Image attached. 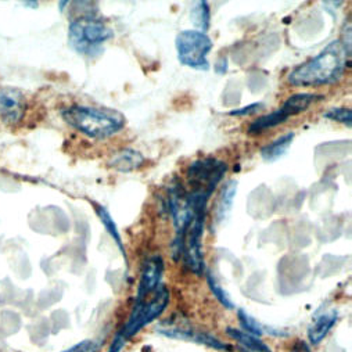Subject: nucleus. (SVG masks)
Returning <instances> with one entry per match:
<instances>
[{
    "instance_id": "nucleus-1",
    "label": "nucleus",
    "mask_w": 352,
    "mask_h": 352,
    "mask_svg": "<svg viewBox=\"0 0 352 352\" xmlns=\"http://www.w3.org/2000/svg\"><path fill=\"white\" fill-rule=\"evenodd\" d=\"M346 53L340 39L330 42L318 56L296 67L287 76L293 86H323L336 83L346 68Z\"/></svg>"
},
{
    "instance_id": "nucleus-5",
    "label": "nucleus",
    "mask_w": 352,
    "mask_h": 352,
    "mask_svg": "<svg viewBox=\"0 0 352 352\" xmlns=\"http://www.w3.org/2000/svg\"><path fill=\"white\" fill-rule=\"evenodd\" d=\"M226 170V162L214 157L193 161L188 169V182L192 188L189 193L210 199L218 184L223 179Z\"/></svg>"
},
{
    "instance_id": "nucleus-6",
    "label": "nucleus",
    "mask_w": 352,
    "mask_h": 352,
    "mask_svg": "<svg viewBox=\"0 0 352 352\" xmlns=\"http://www.w3.org/2000/svg\"><path fill=\"white\" fill-rule=\"evenodd\" d=\"M168 302H169V292L165 286L161 285L154 292V296L148 301L144 300L142 302H136L124 330L118 336L125 341L128 338L133 337L146 324H148L150 322L157 319L165 311Z\"/></svg>"
},
{
    "instance_id": "nucleus-10",
    "label": "nucleus",
    "mask_w": 352,
    "mask_h": 352,
    "mask_svg": "<svg viewBox=\"0 0 352 352\" xmlns=\"http://www.w3.org/2000/svg\"><path fill=\"white\" fill-rule=\"evenodd\" d=\"M294 132H289L280 138H278L276 140H274L272 143L267 144L265 147L261 148V157L268 161V162H275L279 158H282L287 150L290 148L293 140H294Z\"/></svg>"
},
{
    "instance_id": "nucleus-25",
    "label": "nucleus",
    "mask_w": 352,
    "mask_h": 352,
    "mask_svg": "<svg viewBox=\"0 0 352 352\" xmlns=\"http://www.w3.org/2000/svg\"><path fill=\"white\" fill-rule=\"evenodd\" d=\"M124 344H125V340H122V338L118 336V337L116 338V341L113 342V345H111V348H110L109 352H120V351L122 349Z\"/></svg>"
},
{
    "instance_id": "nucleus-2",
    "label": "nucleus",
    "mask_w": 352,
    "mask_h": 352,
    "mask_svg": "<svg viewBox=\"0 0 352 352\" xmlns=\"http://www.w3.org/2000/svg\"><path fill=\"white\" fill-rule=\"evenodd\" d=\"M61 117L75 131L99 140L120 133L126 124L122 113L107 107L71 106L61 111Z\"/></svg>"
},
{
    "instance_id": "nucleus-3",
    "label": "nucleus",
    "mask_w": 352,
    "mask_h": 352,
    "mask_svg": "<svg viewBox=\"0 0 352 352\" xmlns=\"http://www.w3.org/2000/svg\"><path fill=\"white\" fill-rule=\"evenodd\" d=\"M114 36V31L103 20L94 16H82L68 27L69 46L79 54L95 57L102 53L103 45Z\"/></svg>"
},
{
    "instance_id": "nucleus-14",
    "label": "nucleus",
    "mask_w": 352,
    "mask_h": 352,
    "mask_svg": "<svg viewBox=\"0 0 352 352\" xmlns=\"http://www.w3.org/2000/svg\"><path fill=\"white\" fill-rule=\"evenodd\" d=\"M226 331L233 340L240 342L250 352H272L271 348L265 342H262L258 337H255L250 333H245L244 330L229 327Z\"/></svg>"
},
{
    "instance_id": "nucleus-13",
    "label": "nucleus",
    "mask_w": 352,
    "mask_h": 352,
    "mask_svg": "<svg viewBox=\"0 0 352 352\" xmlns=\"http://www.w3.org/2000/svg\"><path fill=\"white\" fill-rule=\"evenodd\" d=\"M322 96L314 95V94H297L290 96L282 106V109L290 116H298L304 111H307L309 109V106L312 103H315L318 99H320Z\"/></svg>"
},
{
    "instance_id": "nucleus-4",
    "label": "nucleus",
    "mask_w": 352,
    "mask_h": 352,
    "mask_svg": "<svg viewBox=\"0 0 352 352\" xmlns=\"http://www.w3.org/2000/svg\"><path fill=\"white\" fill-rule=\"evenodd\" d=\"M175 46L181 64L197 71L210 69L208 54L212 50L214 43L206 32L196 30L182 31L176 36Z\"/></svg>"
},
{
    "instance_id": "nucleus-17",
    "label": "nucleus",
    "mask_w": 352,
    "mask_h": 352,
    "mask_svg": "<svg viewBox=\"0 0 352 352\" xmlns=\"http://www.w3.org/2000/svg\"><path fill=\"white\" fill-rule=\"evenodd\" d=\"M210 8L207 2H197L192 9V20L196 27L200 28L201 32H206L210 27Z\"/></svg>"
},
{
    "instance_id": "nucleus-20",
    "label": "nucleus",
    "mask_w": 352,
    "mask_h": 352,
    "mask_svg": "<svg viewBox=\"0 0 352 352\" xmlns=\"http://www.w3.org/2000/svg\"><path fill=\"white\" fill-rule=\"evenodd\" d=\"M323 117L327 118V120L336 121V122H341V124L346 125L348 128H351V122H352V111H351V109L334 107V109H330L327 113H324Z\"/></svg>"
},
{
    "instance_id": "nucleus-11",
    "label": "nucleus",
    "mask_w": 352,
    "mask_h": 352,
    "mask_svg": "<svg viewBox=\"0 0 352 352\" xmlns=\"http://www.w3.org/2000/svg\"><path fill=\"white\" fill-rule=\"evenodd\" d=\"M336 322H337V314L334 311L318 316L314 324L309 327V331H308L309 341L312 344H319L327 336V333L331 330Z\"/></svg>"
},
{
    "instance_id": "nucleus-7",
    "label": "nucleus",
    "mask_w": 352,
    "mask_h": 352,
    "mask_svg": "<svg viewBox=\"0 0 352 352\" xmlns=\"http://www.w3.org/2000/svg\"><path fill=\"white\" fill-rule=\"evenodd\" d=\"M164 275V261L160 255L148 258L142 270V276L138 287L136 302L144 301L150 294H153L160 286Z\"/></svg>"
},
{
    "instance_id": "nucleus-8",
    "label": "nucleus",
    "mask_w": 352,
    "mask_h": 352,
    "mask_svg": "<svg viewBox=\"0 0 352 352\" xmlns=\"http://www.w3.org/2000/svg\"><path fill=\"white\" fill-rule=\"evenodd\" d=\"M24 95L14 87H0V120L14 124L24 117Z\"/></svg>"
},
{
    "instance_id": "nucleus-15",
    "label": "nucleus",
    "mask_w": 352,
    "mask_h": 352,
    "mask_svg": "<svg viewBox=\"0 0 352 352\" xmlns=\"http://www.w3.org/2000/svg\"><path fill=\"white\" fill-rule=\"evenodd\" d=\"M236 193H237V182L236 181L228 182L222 190V195H221V199L218 203V210H217L218 222H223L229 217L232 207H233Z\"/></svg>"
},
{
    "instance_id": "nucleus-21",
    "label": "nucleus",
    "mask_w": 352,
    "mask_h": 352,
    "mask_svg": "<svg viewBox=\"0 0 352 352\" xmlns=\"http://www.w3.org/2000/svg\"><path fill=\"white\" fill-rule=\"evenodd\" d=\"M99 349V344L96 341H92V340H85L74 346H71L69 349L67 351H63V352H96Z\"/></svg>"
},
{
    "instance_id": "nucleus-18",
    "label": "nucleus",
    "mask_w": 352,
    "mask_h": 352,
    "mask_svg": "<svg viewBox=\"0 0 352 352\" xmlns=\"http://www.w3.org/2000/svg\"><path fill=\"white\" fill-rule=\"evenodd\" d=\"M239 320H240V324H241V327L245 333H250L255 337L262 336L263 333H265V331H263V330H265V327H263L256 319H254L251 315H248L243 309L239 311Z\"/></svg>"
},
{
    "instance_id": "nucleus-23",
    "label": "nucleus",
    "mask_w": 352,
    "mask_h": 352,
    "mask_svg": "<svg viewBox=\"0 0 352 352\" xmlns=\"http://www.w3.org/2000/svg\"><path fill=\"white\" fill-rule=\"evenodd\" d=\"M290 352H311V348H309V345H308L305 341L298 340V341L292 346Z\"/></svg>"
},
{
    "instance_id": "nucleus-12",
    "label": "nucleus",
    "mask_w": 352,
    "mask_h": 352,
    "mask_svg": "<svg viewBox=\"0 0 352 352\" xmlns=\"http://www.w3.org/2000/svg\"><path fill=\"white\" fill-rule=\"evenodd\" d=\"M290 118V116L280 107L279 110L276 111H272L271 114H267L263 117H259L258 120H255L250 128H248V132L255 135V133H261L263 131L267 129H271V128H275L280 124H285L287 120Z\"/></svg>"
},
{
    "instance_id": "nucleus-16",
    "label": "nucleus",
    "mask_w": 352,
    "mask_h": 352,
    "mask_svg": "<svg viewBox=\"0 0 352 352\" xmlns=\"http://www.w3.org/2000/svg\"><path fill=\"white\" fill-rule=\"evenodd\" d=\"M96 212H98V215H99L102 223L104 225L106 230H107V232L110 233V236L114 239V241L117 243V245H118V248L121 250L122 255L125 256V248H124L122 237H121V234H120V230H118V228H117V225H116V222H114V219H113L110 211H109L106 207H103V206H96Z\"/></svg>"
},
{
    "instance_id": "nucleus-22",
    "label": "nucleus",
    "mask_w": 352,
    "mask_h": 352,
    "mask_svg": "<svg viewBox=\"0 0 352 352\" xmlns=\"http://www.w3.org/2000/svg\"><path fill=\"white\" fill-rule=\"evenodd\" d=\"M262 109H263V103H252V104H248L245 107L232 110L229 114L230 116H237V117H248V116L256 114Z\"/></svg>"
},
{
    "instance_id": "nucleus-9",
    "label": "nucleus",
    "mask_w": 352,
    "mask_h": 352,
    "mask_svg": "<svg viewBox=\"0 0 352 352\" xmlns=\"http://www.w3.org/2000/svg\"><path fill=\"white\" fill-rule=\"evenodd\" d=\"M143 164H144V157L139 151L133 148H125L118 154H116L109 165L118 172L126 173V172L139 169Z\"/></svg>"
},
{
    "instance_id": "nucleus-24",
    "label": "nucleus",
    "mask_w": 352,
    "mask_h": 352,
    "mask_svg": "<svg viewBox=\"0 0 352 352\" xmlns=\"http://www.w3.org/2000/svg\"><path fill=\"white\" fill-rule=\"evenodd\" d=\"M215 71H217V74H219V75H222V74H225V72L228 71V58H226V57H221V58L217 61V64H215Z\"/></svg>"
},
{
    "instance_id": "nucleus-19",
    "label": "nucleus",
    "mask_w": 352,
    "mask_h": 352,
    "mask_svg": "<svg viewBox=\"0 0 352 352\" xmlns=\"http://www.w3.org/2000/svg\"><path fill=\"white\" fill-rule=\"evenodd\" d=\"M208 286L211 289V292L214 293V297H217V300L228 309H234V304L230 300L229 294L221 287V285L215 280V278L212 275H208Z\"/></svg>"
}]
</instances>
